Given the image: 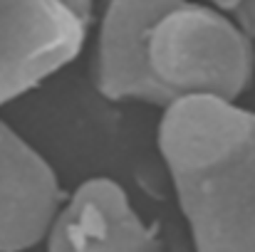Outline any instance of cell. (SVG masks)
Wrapping results in <instances>:
<instances>
[{"label": "cell", "mask_w": 255, "mask_h": 252, "mask_svg": "<svg viewBox=\"0 0 255 252\" xmlns=\"http://www.w3.org/2000/svg\"><path fill=\"white\" fill-rule=\"evenodd\" d=\"M87 30L62 0H0V106L72 65Z\"/></svg>", "instance_id": "3957f363"}, {"label": "cell", "mask_w": 255, "mask_h": 252, "mask_svg": "<svg viewBox=\"0 0 255 252\" xmlns=\"http://www.w3.org/2000/svg\"><path fill=\"white\" fill-rule=\"evenodd\" d=\"M144 57L161 109L183 96L236 101L255 77V42L201 0H171L146 30Z\"/></svg>", "instance_id": "7a4b0ae2"}, {"label": "cell", "mask_w": 255, "mask_h": 252, "mask_svg": "<svg viewBox=\"0 0 255 252\" xmlns=\"http://www.w3.org/2000/svg\"><path fill=\"white\" fill-rule=\"evenodd\" d=\"M80 20H85L87 25L92 22V12H94V0H62Z\"/></svg>", "instance_id": "52a82bcc"}, {"label": "cell", "mask_w": 255, "mask_h": 252, "mask_svg": "<svg viewBox=\"0 0 255 252\" xmlns=\"http://www.w3.org/2000/svg\"><path fill=\"white\" fill-rule=\"evenodd\" d=\"M171 0H104L99 22L94 84L109 101L159 104L146 72L144 42L154 17Z\"/></svg>", "instance_id": "8992f818"}, {"label": "cell", "mask_w": 255, "mask_h": 252, "mask_svg": "<svg viewBox=\"0 0 255 252\" xmlns=\"http://www.w3.org/2000/svg\"><path fill=\"white\" fill-rule=\"evenodd\" d=\"M159 151L196 252H255V111L221 96L164 109Z\"/></svg>", "instance_id": "6da1fadb"}, {"label": "cell", "mask_w": 255, "mask_h": 252, "mask_svg": "<svg viewBox=\"0 0 255 252\" xmlns=\"http://www.w3.org/2000/svg\"><path fill=\"white\" fill-rule=\"evenodd\" d=\"M65 198L47 159L0 119V252L45 243Z\"/></svg>", "instance_id": "5b68a950"}, {"label": "cell", "mask_w": 255, "mask_h": 252, "mask_svg": "<svg viewBox=\"0 0 255 252\" xmlns=\"http://www.w3.org/2000/svg\"><path fill=\"white\" fill-rule=\"evenodd\" d=\"M47 252H161L154 225L112 178L97 175L65 198L47 238Z\"/></svg>", "instance_id": "277c9868"}, {"label": "cell", "mask_w": 255, "mask_h": 252, "mask_svg": "<svg viewBox=\"0 0 255 252\" xmlns=\"http://www.w3.org/2000/svg\"><path fill=\"white\" fill-rule=\"evenodd\" d=\"M203 2H208V5H213V7H218V10L228 12V15L241 5V0H203Z\"/></svg>", "instance_id": "ba28073f"}]
</instances>
